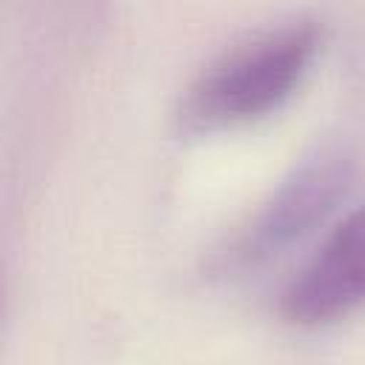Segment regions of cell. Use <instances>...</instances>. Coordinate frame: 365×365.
<instances>
[{
  "instance_id": "obj_3",
  "label": "cell",
  "mask_w": 365,
  "mask_h": 365,
  "mask_svg": "<svg viewBox=\"0 0 365 365\" xmlns=\"http://www.w3.org/2000/svg\"><path fill=\"white\" fill-rule=\"evenodd\" d=\"M365 305V205L354 208L299 268L279 299L285 322L319 328Z\"/></svg>"
},
{
  "instance_id": "obj_2",
  "label": "cell",
  "mask_w": 365,
  "mask_h": 365,
  "mask_svg": "<svg viewBox=\"0 0 365 365\" xmlns=\"http://www.w3.org/2000/svg\"><path fill=\"white\" fill-rule=\"evenodd\" d=\"M356 180L354 157L334 145L319 148L271 194V200L217 251L214 271L220 277H242L285 254L294 242L314 231L342 202Z\"/></svg>"
},
{
  "instance_id": "obj_1",
  "label": "cell",
  "mask_w": 365,
  "mask_h": 365,
  "mask_svg": "<svg viewBox=\"0 0 365 365\" xmlns=\"http://www.w3.org/2000/svg\"><path fill=\"white\" fill-rule=\"evenodd\" d=\"M322 48L311 17L271 29L211 63L185 91L177 120L185 134H214L274 114L305 80Z\"/></svg>"
}]
</instances>
